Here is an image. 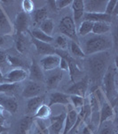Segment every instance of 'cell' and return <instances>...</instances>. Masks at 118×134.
I'll return each instance as SVG.
<instances>
[{
	"label": "cell",
	"mask_w": 118,
	"mask_h": 134,
	"mask_svg": "<svg viewBox=\"0 0 118 134\" xmlns=\"http://www.w3.org/2000/svg\"><path fill=\"white\" fill-rule=\"evenodd\" d=\"M109 59H110V55L108 51L94 54L87 57L85 63L89 72L88 78L96 86L100 87L101 84L104 74L109 66Z\"/></svg>",
	"instance_id": "1"
},
{
	"label": "cell",
	"mask_w": 118,
	"mask_h": 134,
	"mask_svg": "<svg viewBox=\"0 0 118 134\" xmlns=\"http://www.w3.org/2000/svg\"><path fill=\"white\" fill-rule=\"evenodd\" d=\"M112 47V40L106 35H93L83 43V53L85 57L108 51Z\"/></svg>",
	"instance_id": "2"
},
{
	"label": "cell",
	"mask_w": 118,
	"mask_h": 134,
	"mask_svg": "<svg viewBox=\"0 0 118 134\" xmlns=\"http://www.w3.org/2000/svg\"><path fill=\"white\" fill-rule=\"evenodd\" d=\"M116 68L112 65H109L104 77L102 79L103 90L102 91L105 95V98L110 104L113 101L116 102L117 96V80H116Z\"/></svg>",
	"instance_id": "3"
},
{
	"label": "cell",
	"mask_w": 118,
	"mask_h": 134,
	"mask_svg": "<svg viewBox=\"0 0 118 134\" xmlns=\"http://www.w3.org/2000/svg\"><path fill=\"white\" fill-rule=\"evenodd\" d=\"M59 30L66 38L71 40V41L78 43L77 29L71 16H65L61 19L59 24Z\"/></svg>",
	"instance_id": "4"
},
{
	"label": "cell",
	"mask_w": 118,
	"mask_h": 134,
	"mask_svg": "<svg viewBox=\"0 0 118 134\" xmlns=\"http://www.w3.org/2000/svg\"><path fill=\"white\" fill-rule=\"evenodd\" d=\"M89 78L88 76H84L80 81H76L67 90L68 95H76V96L85 98L86 92L89 87Z\"/></svg>",
	"instance_id": "5"
},
{
	"label": "cell",
	"mask_w": 118,
	"mask_h": 134,
	"mask_svg": "<svg viewBox=\"0 0 118 134\" xmlns=\"http://www.w3.org/2000/svg\"><path fill=\"white\" fill-rule=\"evenodd\" d=\"M29 77V73L23 68H14L4 75L5 83L17 84Z\"/></svg>",
	"instance_id": "6"
},
{
	"label": "cell",
	"mask_w": 118,
	"mask_h": 134,
	"mask_svg": "<svg viewBox=\"0 0 118 134\" xmlns=\"http://www.w3.org/2000/svg\"><path fill=\"white\" fill-rule=\"evenodd\" d=\"M66 118V112L50 117V125L48 126L49 134H62L64 122Z\"/></svg>",
	"instance_id": "7"
},
{
	"label": "cell",
	"mask_w": 118,
	"mask_h": 134,
	"mask_svg": "<svg viewBox=\"0 0 118 134\" xmlns=\"http://www.w3.org/2000/svg\"><path fill=\"white\" fill-rule=\"evenodd\" d=\"M67 107L68 111L66 112V118L65 122H64V128L62 134H69L71 132V131L74 128L77 120V114H78V112L76 110H75L74 107L70 104H68Z\"/></svg>",
	"instance_id": "8"
},
{
	"label": "cell",
	"mask_w": 118,
	"mask_h": 134,
	"mask_svg": "<svg viewBox=\"0 0 118 134\" xmlns=\"http://www.w3.org/2000/svg\"><path fill=\"white\" fill-rule=\"evenodd\" d=\"M108 0H85L84 13H94V14H102L105 13Z\"/></svg>",
	"instance_id": "9"
},
{
	"label": "cell",
	"mask_w": 118,
	"mask_h": 134,
	"mask_svg": "<svg viewBox=\"0 0 118 134\" xmlns=\"http://www.w3.org/2000/svg\"><path fill=\"white\" fill-rule=\"evenodd\" d=\"M60 62H61V57L59 55H45L40 60V64H41L42 70L49 72L59 68Z\"/></svg>",
	"instance_id": "10"
},
{
	"label": "cell",
	"mask_w": 118,
	"mask_h": 134,
	"mask_svg": "<svg viewBox=\"0 0 118 134\" xmlns=\"http://www.w3.org/2000/svg\"><path fill=\"white\" fill-rule=\"evenodd\" d=\"M115 115V107L108 102V100H105L100 105V118H99V126L102 124L104 122L110 121Z\"/></svg>",
	"instance_id": "11"
},
{
	"label": "cell",
	"mask_w": 118,
	"mask_h": 134,
	"mask_svg": "<svg viewBox=\"0 0 118 134\" xmlns=\"http://www.w3.org/2000/svg\"><path fill=\"white\" fill-rule=\"evenodd\" d=\"M73 11V21L76 24V29L80 23L83 21V14H84V5L83 0H73L71 4Z\"/></svg>",
	"instance_id": "12"
},
{
	"label": "cell",
	"mask_w": 118,
	"mask_h": 134,
	"mask_svg": "<svg viewBox=\"0 0 118 134\" xmlns=\"http://www.w3.org/2000/svg\"><path fill=\"white\" fill-rule=\"evenodd\" d=\"M63 78V72L61 70H54L49 72L48 75L44 77V82L48 90H55Z\"/></svg>",
	"instance_id": "13"
},
{
	"label": "cell",
	"mask_w": 118,
	"mask_h": 134,
	"mask_svg": "<svg viewBox=\"0 0 118 134\" xmlns=\"http://www.w3.org/2000/svg\"><path fill=\"white\" fill-rule=\"evenodd\" d=\"M43 91V88L40 83L36 81H29L22 90V97L25 98H32L35 97L40 96Z\"/></svg>",
	"instance_id": "14"
},
{
	"label": "cell",
	"mask_w": 118,
	"mask_h": 134,
	"mask_svg": "<svg viewBox=\"0 0 118 134\" xmlns=\"http://www.w3.org/2000/svg\"><path fill=\"white\" fill-rule=\"evenodd\" d=\"M29 25V15L23 12L19 13L15 17V20H14V30H15L16 33H24V32L28 31Z\"/></svg>",
	"instance_id": "15"
},
{
	"label": "cell",
	"mask_w": 118,
	"mask_h": 134,
	"mask_svg": "<svg viewBox=\"0 0 118 134\" xmlns=\"http://www.w3.org/2000/svg\"><path fill=\"white\" fill-rule=\"evenodd\" d=\"M34 122L35 119L33 116L27 115L22 117L17 124L14 134H29V131L31 130Z\"/></svg>",
	"instance_id": "16"
},
{
	"label": "cell",
	"mask_w": 118,
	"mask_h": 134,
	"mask_svg": "<svg viewBox=\"0 0 118 134\" xmlns=\"http://www.w3.org/2000/svg\"><path fill=\"white\" fill-rule=\"evenodd\" d=\"M12 32V23L6 15L5 12L0 5V37L9 35Z\"/></svg>",
	"instance_id": "17"
},
{
	"label": "cell",
	"mask_w": 118,
	"mask_h": 134,
	"mask_svg": "<svg viewBox=\"0 0 118 134\" xmlns=\"http://www.w3.org/2000/svg\"><path fill=\"white\" fill-rule=\"evenodd\" d=\"M29 80L36 82H43L44 81V74L42 68L37 64L36 61H32L29 69Z\"/></svg>",
	"instance_id": "18"
},
{
	"label": "cell",
	"mask_w": 118,
	"mask_h": 134,
	"mask_svg": "<svg viewBox=\"0 0 118 134\" xmlns=\"http://www.w3.org/2000/svg\"><path fill=\"white\" fill-rule=\"evenodd\" d=\"M0 105L3 107L5 111L12 114L18 111V103L12 97H9L7 95L0 96Z\"/></svg>",
	"instance_id": "19"
},
{
	"label": "cell",
	"mask_w": 118,
	"mask_h": 134,
	"mask_svg": "<svg viewBox=\"0 0 118 134\" xmlns=\"http://www.w3.org/2000/svg\"><path fill=\"white\" fill-rule=\"evenodd\" d=\"M32 43L35 46L36 52L39 55H55L56 52V48L54 47H53L49 43H44L42 41H39L37 40L32 38Z\"/></svg>",
	"instance_id": "20"
},
{
	"label": "cell",
	"mask_w": 118,
	"mask_h": 134,
	"mask_svg": "<svg viewBox=\"0 0 118 134\" xmlns=\"http://www.w3.org/2000/svg\"><path fill=\"white\" fill-rule=\"evenodd\" d=\"M83 21H89L91 23H111L112 16L106 14L105 13L102 14H94V13H84Z\"/></svg>",
	"instance_id": "21"
},
{
	"label": "cell",
	"mask_w": 118,
	"mask_h": 134,
	"mask_svg": "<svg viewBox=\"0 0 118 134\" xmlns=\"http://www.w3.org/2000/svg\"><path fill=\"white\" fill-rule=\"evenodd\" d=\"M68 105V104H70L69 102V96L68 94L65 93H61V92H53L50 95V98H49V107H53V105Z\"/></svg>",
	"instance_id": "22"
},
{
	"label": "cell",
	"mask_w": 118,
	"mask_h": 134,
	"mask_svg": "<svg viewBox=\"0 0 118 134\" xmlns=\"http://www.w3.org/2000/svg\"><path fill=\"white\" fill-rule=\"evenodd\" d=\"M44 96H42V95L29 98L27 103V107H26V113L28 114H34L36 112V110L44 104Z\"/></svg>",
	"instance_id": "23"
},
{
	"label": "cell",
	"mask_w": 118,
	"mask_h": 134,
	"mask_svg": "<svg viewBox=\"0 0 118 134\" xmlns=\"http://www.w3.org/2000/svg\"><path fill=\"white\" fill-rule=\"evenodd\" d=\"M51 116V107L48 105H44L43 104L41 107H39L35 114H33L34 119H37V120H46V119L50 118Z\"/></svg>",
	"instance_id": "24"
},
{
	"label": "cell",
	"mask_w": 118,
	"mask_h": 134,
	"mask_svg": "<svg viewBox=\"0 0 118 134\" xmlns=\"http://www.w3.org/2000/svg\"><path fill=\"white\" fill-rule=\"evenodd\" d=\"M31 36L35 40H37L39 41L44 42V43H51L53 41H54V38L53 36H48L46 35L45 33H44L42 31H40L39 29H35L33 30L31 32Z\"/></svg>",
	"instance_id": "25"
},
{
	"label": "cell",
	"mask_w": 118,
	"mask_h": 134,
	"mask_svg": "<svg viewBox=\"0 0 118 134\" xmlns=\"http://www.w3.org/2000/svg\"><path fill=\"white\" fill-rule=\"evenodd\" d=\"M110 31V25L106 23H94L91 32L94 35H105Z\"/></svg>",
	"instance_id": "26"
},
{
	"label": "cell",
	"mask_w": 118,
	"mask_h": 134,
	"mask_svg": "<svg viewBox=\"0 0 118 134\" xmlns=\"http://www.w3.org/2000/svg\"><path fill=\"white\" fill-rule=\"evenodd\" d=\"M93 23L89 21H83L80 23V25L77 28V35L81 37H85L88 34H90L93 31Z\"/></svg>",
	"instance_id": "27"
},
{
	"label": "cell",
	"mask_w": 118,
	"mask_h": 134,
	"mask_svg": "<svg viewBox=\"0 0 118 134\" xmlns=\"http://www.w3.org/2000/svg\"><path fill=\"white\" fill-rule=\"evenodd\" d=\"M33 13H34V21H35L36 24L40 25L43 21L47 19L48 9H47V6H44V7L35 10Z\"/></svg>",
	"instance_id": "28"
},
{
	"label": "cell",
	"mask_w": 118,
	"mask_h": 134,
	"mask_svg": "<svg viewBox=\"0 0 118 134\" xmlns=\"http://www.w3.org/2000/svg\"><path fill=\"white\" fill-rule=\"evenodd\" d=\"M98 134H115V127L113 125L111 120L104 122L98 127Z\"/></svg>",
	"instance_id": "29"
},
{
	"label": "cell",
	"mask_w": 118,
	"mask_h": 134,
	"mask_svg": "<svg viewBox=\"0 0 118 134\" xmlns=\"http://www.w3.org/2000/svg\"><path fill=\"white\" fill-rule=\"evenodd\" d=\"M53 29H54V23L51 19H48L44 20L41 24L39 25V30L42 31L44 33H45L46 35L48 36H51L53 31Z\"/></svg>",
	"instance_id": "30"
},
{
	"label": "cell",
	"mask_w": 118,
	"mask_h": 134,
	"mask_svg": "<svg viewBox=\"0 0 118 134\" xmlns=\"http://www.w3.org/2000/svg\"><path fill=\"white\" fill-rule=\"evenodd\" d=\"M68 96H69L70 105L74 107L75 110H76L77 112H79V110L82 108L83 104H84L85 98L76 96V95H68Z\"/></svg>",
	"instance_id": "31"
},
{
	"label": "cell",
	"mask_w": 118,
	"mask_h": 134,
	"mask_svg": "<svg viewBox=\"0 0 118 134\" xmlns=\"http://www.w3.org/2000/svg\"><path fill=\"white\" fill-rule=\"evenodd\" d=\"M31 129H33L32 134H49L48 126L43 122V120H37L36 122H34L33 127Z\"/></svg>",
	"instance_id": "32"
},
{
	"label": "cell",
	"mask_w": 118,
	"mask_h": 134,
	"mask_svg": "<svg viewBox=\"0 0 118 134\" xmlns=\"http://www.w3.org/2000/svg\"><path fill=\"white\" fill-rule=\"evenodd\" d=\"M14 41H15L16 50L19 53H23L26 49V41L25 37L23 36V33H16Z\"/></svg>",
	"instance_id": "33"
},
{
	"label": "cell",
	"mask_w": 118,
	"mask_h": 134,
	"mask_svg": "<svg viewBox=\"0 0 118 134\" xmlns=\"http://www.w3.org/2000/svg\"><path fill=\"white\" fill-rule=\"evenodd\" d=\"M55 41V46L58 47L57 49H61L63 51H67L68 48V38H66L63 35H60L58 36L54 40Z\"/></svg>",
	"instance_id": "34"
},
{
	"label": "cell",
	"mask_w": 118,
	"mask_h": 134,
	"mask_svg": "<svg viewBox=\"0 0 118 134\" xmlns=\"http://www.w3.org/2000/svg\"><path fill=\"white\" fill-rule=\"evenodd\" d=\"M70 51H71L72 55H75L76 57L78 58H84L85 55L83 51V48L79 46L78 43L71 41L70 42Z\"/></svg>",
	"instance_id": "35"
},
{
	"label": "cell",
	"mask_w": 118,
	"mask_h": 134,
	"mask_svg": "<svg viewBox=\"0 0 118 134\" xmlns=\"http://www.w3.org/2000/svg\"><path fill=\"white\" fill-rule=\"evenodd\" d=\"M21 6H22L23 13H25L26 14H29L35 11V5L31 0H23L21 2Z\"/></svg>",
	"instance_id": "36"
},
{
	"label": "cell",
	"mask_w": 118,
	"mask_h": 134,
	"mask_svg": "<svg viewBox=\"0 0 118 134\" xmlns=\"http://www.w3.org/2000/svg\"><path fill=\"white\" fill-rule=\"evenodd\" d=\"M117 4L118 1L117 0H108V3H107L106 9H105V14L111 15L115 13V10L117 7Z\"/></svg>",
	"instance_id": "37"
},
{
	"label": "cell",
	"mask_w": 118,
	"mask_h": 134,
	"mask_svg": "<svg viewBox=\"0 0 118 134\" xmlns=\"http://www.w3.org/2000/svg\"><path fill=\"white\" fill-rule=\"evenodd\" d=\"M7 64L11 66L15 67V68H22L23 67V62L20 58L14 57V55H7Z\"/></svg>",
	"instance_id": "38"
},
{
	"label": "cell",
	"mask_w": 118,
	"mask_h": 134,
	"mask_svg": "<svg viewBox=\"0 0 118 134\" xmlns=\"http://www.w3.org/2000/svg\"><path fill=\"white\" fill-rule=\"evenodd\" d=\"M73 0H57L55 1V5H56V9L61 10L63 8L68 7V5H71Z\"/></svg>",
	"instance_id": "39"
},
{
	"label": "cell",
	"mask_w": 118,
	"mask_h": 134,
	"mask_svg": "<svg viewBox=\"0 0 118 134\" xmlns=\"http://www.w3.org/2000/svg\"><path fill=\"white\" fill-rule=\"evenodd\" d=\"M97 129L95 126L91 124V122H87V124L83 127V134H93L94 131Z\"/></svg>",
	"instance_id": "40"
},
{
	"label": "cell",
	"mask_w": 118,
	"mask_h": 134,
	"mask_svg": "<svg viewBox=\"0 0 118 134\" xmlns=\"http://www.w3.org/2000/svg\"><path fill=\"white\" fill-rule=\"evenodd\" d=\"M60 70L62 72H68V62L64 58L61 57V62H60Z\"/></svg>",
	"instance_id": "41"
},
{
	"label": "cell",
	"mask_w": 118,
	"mask_h": 134,
	"mask_svg": "<svg viewBox=\"0 0 118 134\" xmlns=\"http://www.w3.org/2000/svg\"><path fill=\"white\" fill-rule=\"evenodd\" d=\"M5 64H7V55L4 51H0V69L1 66L5 65Z\"/></svg>",
	"instance_id": "42"
},
{
	"label": "cell",
	"mask_w": 118,
	"mask_h": 134,
	"mask_svg": "<svg viewBox=\"0 0 118 134\" xmlns=\"http://www.w3.org/2000/svg\"><path fill=\"white\" fill-rule=\"evenodd\" d=\"M0 126H6L5 125V119L3 116H0Z\"/></svg>",
	"instance_id": "43"
},
{
	"label": "cell",
	"mask_w": 118,
	"mask_h": 134,
	"mask_svg": "<svg viewBox=\"0 0 118 134\" xmlns=\"http://www.w3.org/2000/svg\"><path fill=\"white\" fill-rule=\"evenodd\" d=\"M5 83V79H4V74L1 72V69H0V84Z\"/></svg>",
	"instance_id": "44"
},
{
	"label": "cell",
	"mask_w": 118,
	"mask_h": 134,
	"mask_svg": "<svg viewBox=\"0 0 118 134\" xmlns=\"http://www.w3.org/2000/svg\"><path fill=\"white\" fill-rule=\"evenodd\" d=\"M8 130V127L7 126H0V134L2 132H5Z\"/></svg>",
	"instance_id": "45"
},
{
	"label": "cell",
	"mask_w": 118,
	"mask_h": 134,
	"mask_svg": "<svg viewBox=\"0 0 118 134\" xmlns=\"http://www.w3.org/2000/svg\"><path fill=\"white\" fill-rule=\"evenodd\" d=\"M5 113V110H4L3 107L0 105V116H3V114Z\"/></svg>",
	"instance_id": "46"
},
{
	"label": "cell",
	"mask_w": 118,
	"mask_h": 134,
	"mask_svg": "<svg viewBox=\"0 0 118 134\" xmlns=\"http://www.w3.org/2000/svg\"><path fill=\"white\" fill-rule=\"evenodd\" d=\"M3 38H4V37H0V45H1L2 43L4 42V40H3Z\"/></svg>",
	"instance_id": "47"
},
{
	"label": "cell",
	"mask_w": 118,
	"mask_h": 134,
	"mask_svg": "<svg viewBox=\"0 0 118 134\" xmlns=\"http://www.w3.org/2000/svg\"><path fill=\"white\" fill-rule=\"evenodd\" d=\"M115 36L116 37V32H115ZM116 42H117V41H116V38H115V45H116Z\"/></svg>",
	"instance_id": "48"
},
{
	"label": "cell",
	"mask_w": 118,
	"mask_h": 134,
	"mask_svg": "<svg viewBox=\"0 0 118 134\" xmlns=\"http://www.w3.org/2000/svg\"><path fill=\"white\" fill-rule=\"evenodd\" d=\"M1 134H8V133H7V131H5V132H2Z\"/></svg>",
	"instance_id": "49"
}]
</instances>
